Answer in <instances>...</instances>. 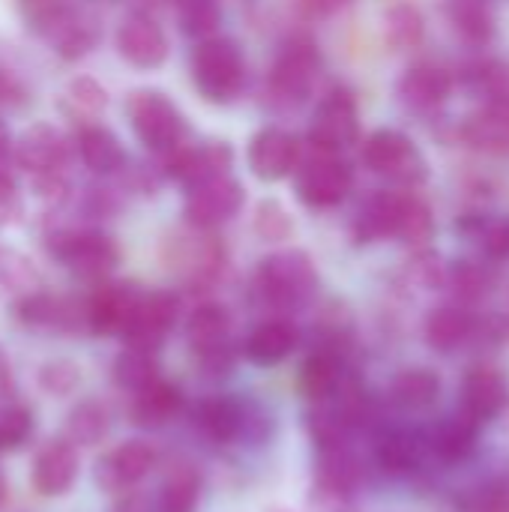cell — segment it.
Returning a JSON list of instances; mask_svg holds the SVG:
<instances>
[{"instance_id":"obj_1","label":"cell","mask_w":509,"mask_h":512,"mask_svg":"<svg viewBox=\"0 0 509 512\" xmlns=\"http://www.w3.org/2000/svg\"><path fill=\"white\" fill-rule=\"evenodd\" d=\"M30 27L66 60H78L99 42V24L84 9L66 0H24Z\"/></svg>"},{"instance_id":"obj_2","label":"cell","mask_w":509,"mask_h":512,"mask_svg":"<svg viewBox=\"0 0 509 512\" xmlns=\"http://www.w3.org/2000/svg\"><path fill=\"white\" fill-rule=\"evenodd\" d=\"M318 285V270L312 258L300 249L291 252H276L264 258L255 270V294L264 306L291 312L303 306Z\"/></svg>"},{"instance_id":"obj_3","label":"cell","mask_w":509,"mask_h":512,"mask_svg":"<svg viewBox=\"0 0 509 512\" xmlns=\"http://www.w3.org/2000/svg\"><path fill=\"white\" fill-rule=\"evenodd\" d=\"M246 78V63L234 39L210 36L192 51V81L207 102L228 105L240 96Z\"/></svg>"},{"instance_id":"obj_4","label":"cell","mask_w":509,"mask_h":512,"mask_svg":"<svg viewBox=\"0 0 509 512\" xmlns=\"http://www.w3.org/2000/svg\"><path fill=\"white\" fill-rule=\"evenodd\" d=\"M45 249L54 261L69 267L81 279H105L117 261L120 252L114 240L93 228H57L45 234Z\"/></svg>"},{"instance_id":"obj_5","label":"cell","mask_w":509,"mask_h":512,"mask_svg":"<svg viewBox=\"0 0 509 512\" xmlns=\"http://www.w3.org/2000/svg\"><path fill=\"white\" fill-rule=\"evenodd\" d=\"M129 111V123L138 135V141L159 153L168 156L171 150L183 147V135H186V123L183 114L177 111V105L156 90H135L126 102Z\"/></svg>"},{"instance_id":"obj_6","label":"cell","mask_w":509,"mask_h":512,"mask_svg":"<svg viewBox=\"0 0 509 512\" xmlns=\"http://www.w3.org/2000/svg\"><path fill=\"white\" fill-rule=\"evenodd\" d=\"M321 72V54L312 39H291L270 72V99L282 108L306 102Z\"/></svg>"},{"instance_id":"obj_7","label":"cell","mask_w":509,"mask_h":512,"mask_svg":"<svg viewBox=\"0 0 509 512\" xmlns=\"http://www.w3.org/2000/svg\"><path fill=\"white\" fill-rule=\"evenodd\" d=\"M12 318L33 333H84L87 327V300L57 297L48 291L21 294L12 306Z\"/></svg>"},{"instance_id":"obj_8","label":"cell","mask_w":509,"mask_h":512,"mask_svg":"<svg viewBox=\"0 0 509 512\" xmlns=\"http://www.w3.org/2000/svg\"><path fill=\"white\" fill-rule=\"evenodd\" d=\"M363 159L366 165L378 174L387 177L393 183H420L426 177V159L417 150V144L396 132V129H378L375 135H369L366 147H363Z\"/></svg>"},{"instance_id":"obj_9","label":"cell","mask_w":509,"mask_h":512,"mask_svg":"<svg viewBox=\"0 0 509 512\" xmlns=\"http://www.w3.org/2000/svg\"><path fill=\"white\" fill-rule=\"evenodd\" d=\"M75 144L66 141L60 129L51 123L30 126L18 141H15V165L30 174V180H45V177H63L69 174Z\"/></svg>"},{"instance_id":"obj_10","label":"cell","mask_w":509,"mask_h":512,"mask_svg":"<svg viewBox=\"0 0 509 512\" xmlns=\"http://www.w3.org/2000/svg\"><path fill=\"white\" fill-rule=\"evenodd\" d=\"M354 171L339 153H321L297 168V195L309 207H336L348 198Z\"/></svg>"},{"instance_id":"obj_11","label":"cell","mask_w":509,"mask_h":512,"mask_svg":"<svg viewBox=\"0 0 509 512\" xmlns=\"http://www.w3.org/2000/svg\"><path fill=\"white\" fill-rule=\"evenodd\" d=\"M168 270H174L189 288H207L222 276L225 249L210 234H180L168 243Z\"/></svg>"},{"instance_id":"obj_12","label":"cell","mask_w":509,"mask_h":512,"mask_svg":"<svg viewBox=\"0 0 509 512\" xmlns=\"http://www.w3.org/2000/svg\"><path fill=\"white\" fill-rule=\"evenodd\" d=\"M360 135L357 102L348 90H333L321 99L309 126V141L321 153H342Z\"/></svg>"},{"instance_id":"obj_13","label":"cell","mask_w":509,"mask_h":512,"mask_svg":"<svg viewBox=\"0 0 509 512\" xmlns=\"http://www.w3.org/2000/svg\"><path fill=\"white\" fill-rule=\"evenodd\" d=\"M243 207V186L234 177H216L198 186H189L183 201V216L198 231H213L225 225Z\"/></svg>"},{"instance_id":"obj_14","label":"cell","mask_w":509,"mask_h":512,"mask_svg":"<svg viewBox=\"0 0 509 512\" xmlns=\"http://www.w3.org/2000/svg\"><path fill=\"white\" fill-rule=\"evenodd\" d=\"M156 459L153 444L123 441L96 462V486L108 495H126L156 468Z\"/></svg>"},{"instance_id":"obj_15","label":"cell","mask_w":509,"mask_h":512,"mask_svg":"<svg viewBox=\"0 0 509 512\" xmlns=\"http://www.w3.org/2000/svg\"><path fill=\"white\" fill-rule=\"evenodd\" d=\"M177 312H180V303L174 294H168V291L141 294V300H138V306H135L126 330H123L126 345L144 348V351H159L177 324Z\"/></svg>"},{"instance_id":"obj_16","label":"cell","mask_w":509,"mask_h":512,"mask_svg":"<svg viewBox=\"0 0 509 512\" xmlns=\"http://www.w3.org/2000/svg\"><path fill=\"white\" fill-rule=\"evenodd\" d=\"M78 447L69 438L48 441L30 465V486L42 498H60L66 495L78 480Z\"/></svg>"},{"instance_id":"obj_17","label":"cell","mask_w":509,"mask_h":512,"mask_svg":"<svg viewBox=\"0 0 509 512\" xmlns=\"http://www.w3.org/2000/svg\"><path fill=\"white\" fill-rule=\"evenodd\" d=\"M144 291H138L129 282H108L99 285L87 300V327L96 336H123L138 300Z\"/></svg>"},{"instance_id":"obj_18","label":"cell","mask_w":509,"mask_h":512,"mask_svg":"<svg viewBox=\"0 0 509 512\" xmlns=\"http://www.w3.org/2000/svg\"><path fill=\"white\" fill-rule=\"evenodd\" d=\"M117 51L138 69H156L168 57V36L150 15H129L117 30Z\"/></svg>"},{"instance_id":"obj_19","label":"cell","mask_w":509,"mask_h":512,"mask_svg":"<svg viewBox=\"0 0 509 512\" xmlns=\"http://www.w3.org/2000/svg\"><path fill=\"white\" fill-rule=\"evenodd\" d=\"M231 147L228 144H204V147H177L165 156V174L180 180L186 189L225 177L231 168Z\"/></svg>"},{"instance_id":"obj_20","label":"cell","mask_w":509,"mask_h":512,"mask_svg":"<svg viewBox=\"0 0 509 512\" xmlns=\"http://www.w3.org/2000/svg\"><path fill=\"white\" fill-rule=\"evenodd\" d=\"M300 165V144L285 129H261L249 144V168L258 180H282Z\"/></svg>"},{"instance_id":"obj_21","label":"cell","mask_w":509,"mask_h":512,"mask_svg":"<svg viewBox=\"0 0 509 512\" xmlns=\"http://www.w3.org/2000/svg\"><path fill=\"white\" fill-rule=\"evenodd\" d=\"M462 138L483 153H509V96L486 99L477 111H471L462 123Z\"/></svg>"},{"instance_id":"obj_22","label":"cell","mask_w":509,"mask_h":512,"mask_svg":"<svg viewBox=\"0 0 509 512\" xmlns=\"http://www.w3.org/2000/svg\"><path fill=\"white\" fill-rule=\"evenodd\" d=\"M509 402V384L501 369L495 366H474L462 384V411L471 414L477 423H489L498 417Z\"/></svg>"},{"instance_id":"obj_23","label":"cell","mask_w":509,"mask_h":512,"mask_svg":"<svg viewBox=\"0 0 509 512\" xmlns=\"http://www.w3.org/2000/svg\"><path fill=\"white\" fill-rule=\"evenodd\" d=\"M399 99L411 111H435L438 105L447 102L453 90V78L447 69L435 63H417L399 78Z\"/></svg>"},{"instance_id":"obj_24","label":"cell","mask_w":509,"mask_h":512,"mask_svg":"<svg viewBox=\"0 0 509 512\" xmlns=\"http://www.w3.org/2000/svg\"><path fill=\"white\" fill-rule=\"evenodd\" d=\"M246 402L231 396H210L195 408V426L216 444H234L246 435Z\"/></svg>"},{"instance_id":"obj_25","label":"cell","mask_w":509,"mask_h":512,"mask_svg":"<svg viewBox=\"0 0 509 512\" xmlns=\"http://www.w3.org/2000/svg\"><path fill=\"white\" fill-rule=\"evenodd\" d=\"M75 153L78 159L84 162L87 171L99 174V177H108V174H117L123 165H126V153H123V144L117 141V135L99 123H87V126H78V135H75Z\"/></svg>"},{"instance_id":"obj_26","label":"cell","mask_w":509,"mask_h":512,"mask_svg":"<svg viewBox=\"0 0 509 512\" xmlns=\"http://www.w3.org/2000/svg\"><path fill=\"white\" fill-rule=\"evenodd\" d=\"M183 411V393L171 381H153L150 387L132 393L129 417L141 429H162Z\"/></svg>"},{"instance_id":"obj_27","label":"cell","mask_w":509,"mask_h":512,"mask_svg":"<svg viewBox=\"0 0 509 512\" xmlns=\"http://www.w3.org/2000/svg\"><path fill=\"white\" fill-rule=\"evenodd\" d=\"M297 342H300V330L285 318H273L249 333L246 357L258 366H276L297 348Z\"/></svg>"},{"instance_id":"obj_28","label":"cell","mask_w":509,"mask_h":512,"mask_svg":"<svg viewBox=\"0 0 509 512\" xmlns=\"http://www.w3.org/2000/svg\"><path fill=\"white\" fill-rule=\"evenodd\" d=\"M405 192H375L354 219V237L357 243H375L384 237H396L399 228V210H402Z\"/></svg>"},{"instance_id":"obj_29","label":"cell","mask_w":509,"mask_h":512,"mask_svg":"<svg viewBox=\"0 0 509 512\" xmlns=\"http://www.w3.org/2000/svg\"><path fill=\"white\" fill-rule=\"evenodd\" d=\"M480 426L483 423H477L471 414L459 411L456 417H447L435 426V432L429 435V450L441 462H462L474 453Z\"/></svg>"},{"instance_id":"obj_30","label":"cell","mask_w":509,"mask_h":512,"mask_svg":"<svg viewBox=\"0 0 509 512\" xmlns=\"http://www.w3.org/2000/svg\"><path fill=\"white\" fill-rule=\"evenodd\" d=\"M426 444L420 435L414 432H405V429H396V432H387L381 441H378V450H375V459H378V468L390 477H408L414 474L420 465H423V453H426Z\"/></svg>"},{"instance_id":"obj_31","label":"cell","mask_w":509,"mask_h":512,"mask_svg":"<svg viewBox=\"0 0 509 512\" xmlns=\"http://www.w3.org/2000/svg\"><path fill=\"white\" fill-rule=\"evenodd\" d=\"M474 327H477L474 318L462 306H438L429 312L423 333L435 351L447 354V351H456L459 345H465L474 336Z\"/></svg>"},{"instance_id":"obj_32","label":"cell","mask_w":509,"mask_h":512,"mask_svg":"<svg viewBox=\"0 0 509 512\" xmlns=\"http://www.w3.org/2000/svg\"><path fill=\"white\" fill-rule=\"evenodd\" d=\"M201 498V474L189 462L168 465L162 483H159V512H195Z\"/></svg>"},{"instance_id":"obj_33","label":"cell","mask_w":509,"mask_h":512,"mask_svg":"<svg viewBox=\"0 0 509 512\" xmlns=\"http://www.w3.org/2000/svg\"><path fill=\"white\" fill-rule=\"evenodd\" d=\"M441 396V378L432 369H402L390 384V399L405 411H426Z\"/></svg>"},{"instance_id":"obj_34","label":"cell","mask_w":509,"mask_h":512,"mask_svg":"<svg viewBox=\"0 0 509 512\" xmlns=\"http://www.w3.org/2000/svg\"><path fill=\"white\" fill-rule=\"evenodd\" d=\"M228 330H231L228 309L219 306V303H204L186 321V342H189L192 354H204L210 348L225 345L228 342Z\"/></svg>"},{"instance_id":"obj_35","label":"cell","mask_w":509,"mask_h":512,"mask_svg":"<svg viewBox=\"0 0 509 512\" xmlns=\"http://www.w3.org/2000/svg\"><path fill=\"white\" fill-rule=\"evenodd\" d=\"M108 432H111V411L99 399L78 402L66 417V438L75 447H96L108 438Z\"/></svg>"},{"instance_id":"obj_36","label":"cell","mask_w":509,"mask_h":512,"mask_svg":"<svg viewBox=\"0 0 509 512\" xmlns=\"http://www.w3.org/2000/svg\"><path fill=\"white\" fill-rule=\"evenodd\" d=\"M342 378H345V375H342L339 354L321 348V351H315V354L303 363L300 387H303V393H306L315 405H321V402H330V399H333V393L339 390Z\"/></svg>"},{"instance_id":"obj_37","label":"cell","mask_w":509,"mask_h":512,"mask_svg":"<svg viewBox=\"0 0 509 512\" xmlns=\"http://www.w3.org/2000/svg\"><path fill=\"white\" fill-rule=\"evenodd\" d=\"M447 18L471 45H486L495 36V12L489 0H447Z\"/></svg>"},{"instance_id":"obj_38","label":"cell","mask_w":509,"mask_h":512,"mask_svg":"<svg viewBox=\"0 0 509 512\" xmlns=\"http://www.w3.org/2000/svg\"><path fill=\"white\" fill-rule=\"evenodd\" d=\"M360 477H363L360 459L345 444L321 447V453H318V480L315 483H324V486H333V489H342V492L354 495V489L360 486Z\"/></svg>"},{"instance_id":"obj_39","label":"cell","mask_w":509,"mask_h":512,"mask_svg":"<svg viewBox=\"0 0 509 512\" xmlns=\"http://www.w3.org/2000/svg\"><path fill=\"white\" fill-rule=\"evenodd\" d=\"M114 384L120 390L138 393L144 387H150L153 381H159V360L156 351H144V348H129L117 354L114 366H111Z\"/></svg>"},{"instance_id":"obj_40","label":"cell","mask_w":509,"mask_h":512,"mask_svg":"<svg viewBox=\"0 0 509 512\" xmlns=\"http://www.w3.org/2000/svg\"><path fill=\"white\" fill-rule=\"evenodd\" d=\"M105 105H108V93L102 90V84L96 78H87V75L69 81L63 90V99H60V108L81 126L93 123L105 111Z\"/></svg>"},{"instance_id":"obj_41","label":"cell","mask_w":509,"mask_h":512,"mask_svg":"<svg viewBox=\"0 0 509 512\" xmlns=\"http://www.w3.org/2000/svg\"><path fill=\"white\" fill-rule=\"evenodd\" d=\"M423 33H426V21H423L417 6L396 3V6L387 9V15H384V39H387L390 48H396V51L417 48L423 42Z\"/></svg>"},{"instance_id":"obj_42","label":"cell","mask_w":509,"mask_h":512,"mask_svg":"<svg viewBox=\"0 0 509 512\" xmlns=\"http://www.w3.org/2000/svg\"><path fill=\"white\" fill-rule=\"evenodd\" d=\"M462 231H468L477 246L483 249L486 258L492 261H507L509 258V216H474L462 222Z\"/></svg>"},{"instance_id":"obj_43","label":"cell","mask_w":509,"mask_h":512,"mask_svg":"<svg viewBox=\"0 0 509 512\" xmlns=\"http://www.w3.org/2000/svg\"><path fill=\"white\" fill-rule=\"evenodd\" d=\"M180 30L192 39H210L222 21L219 0H177Z\"/></svg>"},{"instance_id":"obj_44","label":"cell","mask_w":509,"mask_h":512,"mask_svg":"<svg viewBox=\"0 0 509 512\" xmlns=\"http://www.w3.org/2000/svg\"><path fill=\"white\" fill-rule=\"evenodd\" d=\"M435 231V219H432V210L411 192L402 195V210H399V228H396V237L402 243H411V246H423Z\"/></svg>"},{"instance_id":"obj_45","label":"cell","mask_w":509,"mask_h":512,"mask_svg":"<svg viewBox=\"0 0 509 512\" xmlns=\"http://www.w3.org/2000/svg\"><path fill=\"white\" fill-rule=\"evenodd\" d=\"M447 285L453 288L456 300L462 303H477L483 300L492 285H495V276L483 267V264H474V261H459L450 276H447Z\"/></svg>"},{"instance_id":"obj_46","label":"cell","mask_w":509,"mask_h":512,"mask_svg":"<svg viewBox=\"0 0 509 512\" xmlns=\"http://www.w3.org/2000/svg\"><path fill=\"white\" fill-rule=\"evenodd\" d=\"M33 435V414L18 402H0V453L18 450Z\"/></svg>"},{"instance_id":"obj_47","label":"cell","mask_w":509,"mask_h":512,"mask_svg":"<svg viewBox=\"0 0 509 512\" xmlns=\"http://www.w3.org/2000/svg\"><path fill=\"white\" fill-rule=\"evenodd\" d=\"M39 387L48 393V396H69L78 381H81V372L72 360H48L39 375H36Z\"/></svg>"},{"instance_id":"obj_48","label":"cell","mask_w":509,"mask_h":512,"mask_svg":"<svg viewBox=\"0 0 509 512\" xmlns=\"http://www.w3.org/2000/svg\"><path fill=\"white\" fill-rule=\"evenodd\" d=\"M447 276H450V270H447V264L441 261V255L438 252H417L411 261H408V279L417 285V288H426V291H432V288H441V285H447Z\"/></svg>"},{"instance_id":"obj_49","label":"cell","mask_w":509,"mask_h":512,"mask_svg":"<svg viewBox=\"0 0 509 512\" xmlns=\"http://www.w3.org/2000/svg\"><path fill=\"white\" fill-rule=\"evenodd\" d=\"M255 231H258V237L276 243V240H288L294 234V222L279 201H261L258 213H255Z\"/></svg>"},{"instance_id":"obj_50","label":"cell","mask_w":509,"mask_h":512,"mask_svg":"<svg viewBox=\"0 0 509 512\" xmlns=\"http://www.w3.org/2000/svg\"><path fill=\"white\" fill-rule=\"evenodd\" d=\"M468 81L477 93H486L489 99H498V96H509V66L504 63H480L474 72H468Z\"/></svg>"},{"instance_id":"obj_51","label":"cell","mask_w":509,"mask_h":512,"mask_svg":"<svg viewBox=\"0 0 509 512\" xmlns=\"http://www.w3.org/2000/svg\"><path fill=\"white\" fill-rule=\"evenodd\" d=\"M465 512H509V483H489L483 486L471 501Z\"/></svg>"},{"instance_id":"obj_52","label":"cell","mask_w":509,"mask_h":512,"mask_svg":"<svg viewBox=\"0 0 509 512\" xmlns=\"http://www.w3.org/2000/svg\"><path fill=\"white\" fill-rule=\"evenodd\" d=\"M198 360V369L207 375V378H225L231 369H234V351H231V342L219 345V348H210L204 354H195Z\"/></svg>"},{"instance_id":"obj_53","label":"cell","mask_w":509,"mask_h":512,"mask_svg":"<svg viewBox=\"0 0 509 512\" xmlns=\"http://www.w3.org/2000/svg\"><path fill=\"white\" fill-rule=\"evenodd\" d=\"M312 507L318 512H354L351 492H342V489H333V486H324V483H315Z\"/></svg>"},{"instance_id":"obj_54","label":"cell","mask_w":509,"mask_h":512,"mask_svg":"<svg viewBox=\"0 0 509 512\" xmlns=\"http://www.w3.org/2000/svg\"><path fill=\"white\" fill-rule=\"evenodd\" d=\"M21 102H24V84L6 69H0V105H21Z\"/></svg>"},{"instance_id":"obj_55","label":"cell","mask_w":509,"mask_h":512,"mask_svg":"<svg viewBox=\"0 0 509 512\" xmlns=\"http://www.w3.org/2000/svg\"><path fill=\"white\" fill-rule=\"evenodd\" d=\"M348 3H351V0H300L303 12H306L309 18H324V15H333V12L345 9Z\"/></svg>"},{"instance_id":"obj_56","label":"cell","mask_w":509,"mask_h":512,"mask_svg":"<svg viewBox=\"0 0 509 512\" xmlns=\"http://www.w3.org/2000/svg\"><path fill=\"white\" fill-rule=\"evenodd\" d=\"M12 162H15V144L0 123V174H12Z\"/></svg>"},{"instance_id":"obj_57","label":"cell","mask_w":509,"mask_h":512,"mask_svg":"<svg viewBox=\"0 0 509 512\" xmlns=\"http://www.w3.org/2000/svg\"><path fill=\"white\" fill-rule=\"evenodd\" d=\"M12 396V372H9V360L0 351V402Z\"/></svg>"},{"instance_id":"obj_58","label":"cell","mask_w":509,"mask_h":512,"mask_svg":"<svg viewBox=\"0 0 509 512\" xmlns=\"http://www.w3.org/2000/svg\"><path fill=\"white\" fill-rule=\"evenodd\" d=\"M111 512H150V504L144 501V498H135V495H129V498H123L117 507Z\"/></svg>"},{"instance_id":"obj_59","label":"cell","mask_w":509,"mask_h":512,"mask_svg":"<svg viewBox=\"0 0 509 512\" xmlns=\"http://www.w3.org/2000/svg\"><path fill=\"white\" fill-rule=\"evenodd\" d=\"M6 492H9V486H6V474L0 471V507L6 504Z\"/></svg>"}]
</instances>
